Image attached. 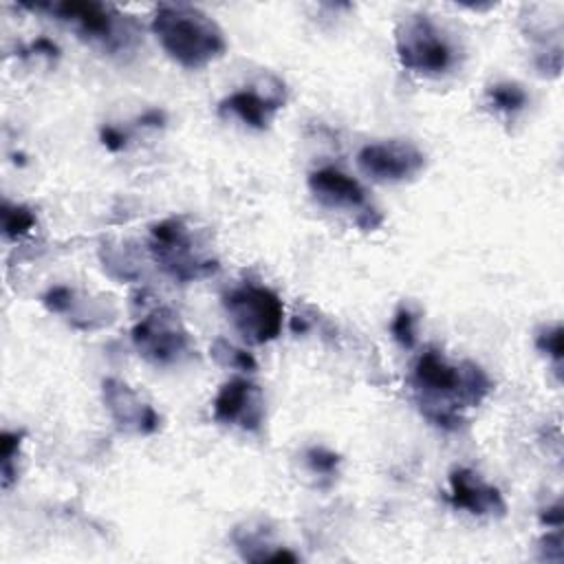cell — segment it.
<instances>
[{
  "mask_svg": "<svg viewBox=\"0 0 564 564\" xmlns=\"http://www.w3.org/2000/svg\"><path fill=\"white\" fill-rule=\"evenodd\" d=\"M70 297H73L70 289H66V286H53V289L42 297V302H44V306H46L48 311H53V313H64V311L70 306Z\"/></svg>",
  "mask_w": 564,
  "mask_h": 564,
  "instance_id": "44dd1931",
  "label": "cell"
},
{
  "mask_svg": "<svg viewBox=\"0 0 564 564\" xmlns=\"http://www.w3.org/2000/svg\"><path fill=\"white\" fill-rule=\"evenodd\" d=\"M209 352L225 368H234V370H242V372H253L256 370V359L247 350L236 348L234 344H229L223 337L214 339Z\"/></svg>",
  "mask_w": 564,
  "mask_h": 564,
  "instance_id": "5bb4252c",
  "label": "cell"
},
{
  "mask_svg": "<svg viewBox=\"0 0 564 564\" xmlns=\"http://www.w3.org/2000/svg\"><path fill=\"white\" fill-rule=\"evenodd\" d=\"M282 104H284L282 93L262 95L260 90L247 88V90H236L229 97H225L220 101V112L223 115L229 112V115L238 117L242 123H247L256 130H264L273 121V117L282 108Z\"/></svg>",
  "mask_w": 564,
  "mask_h": 564,
  "instance_id": "4fadbf2b",
  "label": "cell"
},
{
  "mask_svg": "<svg viewBox=\"0 0 564 564\" xmlns=\"http://www.w3.org/2000/svg\"><path fill=\"white\" fill-rule=\"evenodd\" d=\"M101 141L108 150L117 152L126 145V134L121 130H117L115 126H106V128H101Z\"/></svg>",
  "mask_w": 564,
  "mask_h": 564,
  "instance_id": "7402d4cb",
  "label": "cell"
},
{
  "mask_svg": "<svg viewBox=\"0 0 564 564\" xmlns=\"http://www.w3.org/2000/svg\"><path fill=\"white\" fill-rule=\"evenodd\" d=\"M397 57L410 73L441 77L456 66V46L445 31L425 13L401 20L394 33Z\"/></svg>",
  "mask_w": 564,
  "mask_h": 564,
  "instance_id": "3957f363",
  "label": "cell"
},
{
  "mask_svg": "<svg viewBox=\"0 0 564 564\" xmlns=\"http://www.w3.org/2000/svg\"><path fill=\"white\" fill-rule=\"evenodd\" d=\"M152 33L174 62L194 70L212 64L227 48L223 29L205 11L185 2L159 4Z\"/></svg>",
  "mask_w": 564,
  "mask_h": 564,
  "instance_id": "7a4b0ae2",
  "label": "cell"
},
{
  "mask_svg": "<svg viewBox=\"0 0 564 564\" xmlns=\"http://www.w3.org/2000/svg\"><path fill=\"white\" fill-rule=\"evenodd\" d=\"M225 313L240 337L249 344L273 341L282 333V300L267 286L242 284L223 297Z\"/></svg>",
  "mask_w": 564,
  "mask_h": 564,
  "instance_id": "277c9868",
  "label": "cell"
},
{
  "mask_svg": "<svg viewBox=\"0 0 564 564\" xmlns=\"http://www.w3.org/2000/svg\"><path fill=\"white\" fill-rule=\"evenodd\" d=\"M150 251L156 264L178 282H194L218 271L214 258L203 256L192 240L189 227L183 218H165L150 229Z\"/></svg>",
  "mask_w": 564,
  "mask_h": 564,
  "instance_id": "5b68a950",
  "label": "cell"
},
{
  "mask_svg": "<svg viewBox=\"0 0 564 564\" xmlns=\"http://www.w3.org/2000/svg\"><path fill=\"white\" fill-rule=\"evenodd\" d=\"M535 344L542 352H546L553 361L560 364V359H562V326L546 328L542 335H538Z\"/></svg>",
  "mask_w": 564,
  "mask_h": 564,
  "instance_id": "ffe728a7",
  "label": "cell"
},
{
  "mask_svg": "<svg viewBox=\"0 0 564 564\" xmlns=\"http://www.w3.org/2000/svg\"><path fill=\"white\" fill-rule=\"evenodd\" d=\"M104 401L117 425L139 434H152L159 430V414L154 408L141 401V397L123 381L106 379Z\"/></svg>",
  "mask_w": 564,
  "mask_h": 564,
  "instance_id": "8fae6325",
  "label": "cell"
},
{
  "mask_svg": "<svg viewBox=\"0 0 564 564\" xmlns=\"http://www.w3.org/2000/svg\"><path fill=\"white\" fill-rule=\"evenodd\" d=\"M2 231L7 238H18L35 227V216L24 205H2Z\"/></svg>",
  "mask_w": 564,
  "mask_h": 564,
  "instance_id": "2e32d148",
  "label": "cell"
},
{
  "mask_svg": "<svg viewBox=\"0 0 564 564\" xmlns=\"http://www.w3.org/2000/svg\"><path fill=\"white\" fill-rule=\"evenodd\" d=\"M35 9H46L62 22L75 26V31L95 44H101L106 51L115 53L126 48L137 35L132 31V20L121 15L112 4L104 2H48L35 4Z\"/></svg>",
  "mask_w": 564,
  "mask_h": 564,
  "instance_id": "8992f818",
  "label": "cell"
},
{
  "mask_svg": "<svg viewBox=\"0 0 564 564\" xmlns=\"http://www.w3.org/2000/svg\"><path fill=\"white\" fill-rule=\"evenodd\" d=\"M132 344L154 366H172L192 352V339L178 315L170 308H154L132 328Z\"/></svg>",
  "mask_w": 564,
  "mask_h": 564,
  "instance_id": "52a82bcc",
  "label": "cell"
},
{
  "mask_svg": "<svg viewBox=\"0 0 564 564\" xmlns=\"http://www.w3.org/2000/svg\"><path fill=\"white\" fill-rule=\"evenodd\" d=\"M562 520H564V511H562V505H560V502L553 505V507H549V509H544V513H542V522H544L546 527L560 529V527H562Z\"/></svg>",
  "mask_w": 564,
  "mask_h": 564,
  "instance_id": "603a6c76",
  "label": "cell"
},
{
  "mask_svg": "<svg viewBox=\"0 0 564 564\" xmlns=\"http://www.w3.org/2000/svg\"><path fill=\"white\" fill-rule=\"evenodd\" d=\"M357 165L377 183H399L425 167V154L412 141L390 139L364 145L357 154Z\"/></svg>",
  "mask_w": 564,
  "mask_h": 564,
  "instance_id": "ba28073f",
  "label": "cell"
},
{
  "mask_svg": "<svg viewBox=\"0 0 564 564\" xmlns=\"http://www.w3.org/2000/svg\"><path fill=\"white\" fill-rule=\"evenodd\" d=\"M308 187L313 196L333 209H357L366 216L375 212L366 203V192L352 176L344 174L337 167H319L308 174Z\"/></svg>",
  "mask_w": 564,
  "mask_h": 564,
  "instance_id": "30bf717a",
  "label": "cell"
},
{
  "mask_svg": "<svg viewBox=\"0 0 564 564\" xmlns=\"http://www.w3.org/2000/svg\"><path fill=\"white\" fill-rule=\"evenodd\" d=\"M414 324H416V317H414V313L408 306H401L394 313L390 330H392V337H394V341L399 346H403V348H412L414 346V339H416Z\"/></svg>",
  "mask_w": 564,
  "mask_h": 564,
  "instance_id": "ac0fdd59",
  "label": "cell"
},
{
  "mask_svg": "<svg viewBox=\"0 0 564 564\" xmlns=\"http://www.w3.org/2000/svg\"><path fill=\"white\" fill-rule=\"evenodd\" d=\"M449 502L456 509H467L474 516H491L505 513V500L500 491L491 485H487L478 474L471 469L458 467L449 474Z\"/></svg>",
  "mask_w": 564,
  "mask_h": 564,
  "instance_id": "7c38bea8",
  "label": "cell"
},
{
  "mask_svg": "<svg viewBox=\"0 0 564 564\" xmlns=\"http://www.w3.org/2000/svg\"><path fill=\"white\" fill-rule=\"evenodd\" d=\"M212 405L214 419L223 425H238L247 432H258L264 421L262 390L249 379H231L223 383Z\"/></svg>",
  "mask_w": 564,
  "mask_h": 564,
  "instance_id": "9c48e42d",
  "label": "cell"
},
{
  "mask_svg": "<svg viewBox=\"0 0 564 564\" xmlns=\"http://www.w3.org/2000/svg\"><path fill=\"white\" fill-rule=\"evenodd\" d=\"M487 95H489L491 106L496 110H502V112H518L527 104L524 88L520 84H513V82L494 84V86H489Z\"/></svg>",
  "mask_w": 564,
  "mask_h": 564,
  "instance_id": "9a60e30c",
  "label": "cell"
},
{
  "mask_svg": "<svg viewBox=\"0 0 564 564\" xmlns=\"http://www.w3.org/2000/svg\"><path fill=\"white\" fill-rule=\"evenodd\" d=\"M20 443L22 436L18 432H2L0 436V458H2V487L9 489L13 478H15V469H13V460L18 458L20 452Z\"/></svg>",
  "mask_w": 564,
  "mask_h": 564,
  "instance_id": "e0dca14e",
  "label": "cell"
},
{
  "mask_svg": "<svg viewBox=\"0 0 564 564\" xmlns=\"http://www.w3.org/2000/svg\"><path fill=\"white\" fill-rule=\"evenodd\" d=\"M306 463L311 467V471L315 474H324V476H333L337 471L339 465V456L326 447H311L306 452Z\"/></svg>",
  "mask_w": 564,
  "mask_h": 564,
  "instance_id": "d6986e66",
  "label": "cell"
},
{
  "mask_svg": "<svg viewBox=\"0 0 564 564\" xmlns=\"http://www.w3.org/2000/svg\"><path fill=\"white\" fill-rule=\"evenodd\" d=\"M161 121H163V115L159 110H150L141 117V123H145V126H161Z\"/></svg>",
  "mask_w": 564,
  "mask_h": 564,
  "instance_id": "cb8c5ba5",
  "label": "cell"
},
{
  "mask_svg": "<svg viewBox=\"0 0 564 564\" xmlns=\"http://www.w3.org/2000/svg\"><path fill=\"white\" fill-rule=\"evenodd\" d=\"M412 388L421 412L438 427L454 430L460 425V412L476 408L491 390L485 370L471 361L449 364L438 350L427 348L412 368Z\"/></svg>",
  "mask_w": 564,
  "mask_h": 564,
  "instance_id": "6da1fadb",
  "label": "cell"
}]
</instances>
